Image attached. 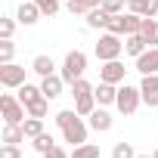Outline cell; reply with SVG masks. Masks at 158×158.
<instances>
[{"mask_svg": "<svg viewBox=\"0 0 158 158\" xmlns=\"http://www.w3.org/2000/svg\"><path fill=\"white\" fill-rule=\"evenodd\" d=\"M56 127L62 130V139L71 143V149L81 146V143H87V130H90V124L84 121V115H77L74 109H62V112L56 115Z\"/></svg>", "mask_w": 158, "mask_h": 158, "instance_id": "1", "label": "cell"}, {"mask_svg": "<svg viewBox=\"0 0 158 158\" xmlns=\"http://www.w3.org/2000/svg\"><path fill=\"white\" fill-rule=\"evenodd\" d=\"M93 53H96V59H99V62H112V59H121V53H124V40H121L118 34L106 31V34H99V40H96Z\"/></svg>", "mask_w": 158, "mask_h": 158, "instance_id": "2", "label": "cell"}, {"mask_svg": "<svg viewBox=\"0 0 158 158\" xmlns=\"http://www.w3.org/2000/svg\"><path fill=\"white\" fill-rule=\"evenodd\" d=\"M84 71H87V53H81V50H71V53H65V62H62V77H65V84L71 87L77 77H84Z\"/></svg>", "mask_w": 158, "mask_h": 158, "instance_id": "3", "label": "cell"}, {"mask_svg": "<svg viewBox=\"0 0 158 158\" xmlns=\"http://www.w3.org/2000/svg\"><path fill=\"white\" fill-rule=\"evenodd\" d=\"M106 31H112V34H118V37L136 34V31H143V16H136V13H118V16L109 19V28H106Z\"/></svg>", "mask_w": 158, "mask_h": 158, "instance_id": "4", "label": "cell"}, {"mask_svg": "<svg viewBox=\"0 0 158 158\" xmlns=\"http://www.w3.org/2000/svg\"><path fill=\"white\" fill-rule=\"evenodd\" d=\"M0 109H3V124H22V121L28 118L25 102H22L19 96H13V93H3V96H0Z\"/></svg>", "mask_w": 158, "mask_h": 158, "instance_id": "5", "label": "cell"}, {"mask_svg": "<svg viewBox=\"0 0 158 158\" xmlns=\"http://www.w3.org/2000/svg\"><path fill=\"white\" fill-rule=\"evenodd\" d=\"M139 102H143V93H139V87H130V84H121V87H118L115 109H118L121 115H133V112L139 109Z\"/></svg>", "mask_w": 158, "mask_h": 158, "instance_id": "6", "label": "cell"}, {"mask_svg": "<svg viewBox=\"0 0 158 158\" xmlns=\"http://www.w3.org/2000/svg\"><path fill=\"white\" fill-rule=\"evenodd\" d=\"M25 65H16V62H6V65H0V84L10 87V90H19L25 84Z\"/></svg>", "mask_w": 158, "mask_h": 158, "instance_id": "7", "label": "cell"}, {"mask_svg": "<svg viewBox=\"0 0 158 158\" xmlns=\"http://www.w3.org/2000/svg\"><path fill=\"white\" fill-rule=\"evenodd\" d=\"M124 74H127L124 62H121V59H112V62H102L99 81H106V84H124Z\"/></svg>", "mask_w": 158, "mask_h": 158, "instance_id": "8", "label": "cell"}, {"mask_svg": "<svg viewBox=\"0 0 158 158\" xmlns=\"http://www.w3.org/2000/svg\"><path fill=\"white\" fill-rule=\"evenodd\" d=\"M139 93H143V102L149 109H158V74H143Z\"/></svg>", "mask_w": 158, "mask_h": 158, "instance_id": "9", "label": "cell"}, {"mask_svg": "<svg viewBox=\"0 0 158 158\" xmlns=\"http://www.w3.org/2000/svg\"><path fill=\"white\" fill-rule=\"evenodd\" d=\"M40 90H44L47 99H59L62 90H65V77H62V74H47V77H40Z\"/></svg>", "mask_w": 158, "mask_h": 158, "instance_id": "10", "label": "cell"}, {"mask_svg": "<svg viewBox=\"0 0 158 158\" xmlns=\"http://www.w3.org/2000/svg\"><path fill=\"white\" fill-rule=\"evenodd\" d=\"M136 71L139 74H158V47H149L143 56H136Z\"/></svg>", "mask_w": 158, "mask_h": 158, "instance_id": "11", "label": "cell"}, {"mask_svg": "<svg viewBox=\"0 0 158 158\" xmlns=\"http://www.w3.org/2000/svg\"><path fill=\"white\" fill-rule=\"evenodd\" d=\"M40 16H44V13H40V6L34 3V0H22V3H19V13H16L19 25H34Z\"/></svg>", "mask_w": 158, "mask_h": 158, "instance_id": "12", "label": "cell"}, {"mask_svg": "<svg viewBox=\"0 0 158 158\" xmlns=\"http://www.w3.org/2000/svg\"><path fill=\"white\" fill-rule=\"evenodd\" d=\"M146 50H149V40H146V37H143L139 31H136V34H127V37H124V53H127V56H133V59H136V56H143Z\"/></svg>", "mask_w": 158, "mask_h": 158, "instance_id": "13", "label": "cell"}, {"mask_svg": "<svg viewBox=\"0 0 158 158\" xmlns=\"http://www.w3.org/2000/svg\"><path fill=\"white\" fill-rule=\"evenodd\" d=\"M87 124H90V130H96V133H106V130H112V124H115V121H112V115H109L102 106H96V112L90 115V121H87Z\"/></svg>", "mask_w": 158, "mask_h": 158, "instance_id": "14", "label": "cell"}, {"mask_svg": "<svg viewBox=\"0 0 158 158\" xmlns=\"http://www.w3.org/2000/svg\"><path fill=\"white\" fill-rule=\"evenodd\" d=\"M130 13L143 16V19H158V0H130Z\"/></svg>", "mask_w": 158, "mask_h": 158, "instance_id": "15", "label": "cell"}, {"mask_svg": "<svg viewBox=\"0 0 158 158\" xmlns=\"http://www.w3.org/2000/svg\"><path fill=\"white\" fill-rule=\"evenodd\" d=\"M93 93H96V102H99V106H115V99H118V84L99 81V87H93Z\"/></svg>", "mask_w": 158, "mask_h": 158, "instance_id": "16", "label": "cell"}, {"mask_svg": "<svg viewBox=\"0 0 158 158\" xmlns=\"http://www.w3.org/2000/svg\"><path fill=\"white\" fill-rule=\"evenodd\" d=\"M87 28H109V19H112V13L106 10V6H93L87 16Z\"/></svg>", "mask_w": 158, "mask_h": 158, "instance_id": "17", "label": "cell"}, {"mask_svg": "<svg viewBox=\"0 0 158 158\" xmlns=\"http://www.w3.org/2000/svg\"><path fill=\"white\" fill-rule=\"evenodd\" d=\"M31 71H34V74H40V77L56 74V62H53V56H47V53L34 56V59H31Z\"/></svg>", "mask_w": 158, "mask_h": 158, "instance_id": "18", "label": "cell"}, {"mask_svg": "<svg viewBox=\"0 0 158 158\" xmlns=\"http://www.w3.org/2000/svg\"><path fill=\"white\" fill-rule=\"evenodd\" d=\"M96 93H84V96H74V112L77 115H84V118H90L93 112H96Z\"/></svg>", "mask_w": 158, "mask_h": 158, "instance_id": "19", "label": "cell"}, {"mask_svg": "<svg viewBox=\"0 0 158 158\" xmlns=\"http://www.w3.org/2000/svg\"><path fill=\"white\" fill-rule=\"evenodd\" d=\"M16 96H19V99H22V102L28 106V102L40 99V96H44V90H40V84H28V81H25V84H22V87L16 90Z\"/></svg>", "mask_w": 158, "mask_h": 158, "instance_id": "20", "label": "cell"}, {"mask_svg": "<svg viewBox=\"0 0 158 158\" xmlns=\"http://www.w3.org/2000/svg\"><path fill=\"white\" fill-rule=\"evenodd\" d=\"M28 136H25V130H22V124H3V143H13V146H19V143H25Z\"/></svg>", "mask_w": 158, "mask_h": 158, "instance_id": "21", "label": "cell"}, {"mask_svg": "<svg viewBox=\"0 0 158 158\" xmlns=\"http://www.w3.org/2000/svg\"><path fill=\"white\" fill-rule=\"evenodd\" d=\"M22 130H25V136H28V139L40 136V133H44V118H31V115H28V118L22 121Z\"/></svg>", "mask_w": 158, "mask_h": 158, "instance_id": "22", "label": "cell"}, {"mask_svg": "<svg viewBox=\"0 0 158 158\" xmlns=\"http://www.w3.org/2000/svg\"><path fill=\"white\" fill-rule=\"evenodd\" d=\"M139 34L149 40V47H158V19H143V31Z\"/></svg>", "mask_w": 158, "mask_h": 158, "instance_id": "23", "label": "cell"}, {"mask_svg": "<svg viewBox=\"0 0 158 158\" xmlns=\"http://www.w3.org/2000/svg\"><path fill=\"white\" fill-rule=\"evenodd\" d=\"M71 158H99V146L96 143H81L71 149Z\"/></svg>", "mask_w": 158, "mask_h": 158, "instance_id": "24", "label": "cell"}, {"mask_svg": "<svg viewBox=\"0 0 158 158\" xmlns=\"http://www.w3.org/2000/svg\"><path fill=\"white\" fill-rule=\"evenodd\" d=\"M25 109H28V115H31V118H47V112H50V99H47V96H40V99L28 102Z\"/></svg>", "mask_w": 158, "mask_h": 158, "instance_id": "25", "label": "cell"}, {"mask_svg": "<svg viewBox=\"0 0 158 158\" xmlns=\"http://www.w3.org/2000/svg\"><path fill=\"white\" fill-rule=\"evenodd\" d=\"M31 146H34V152L47 155V152H50V149L56 146V139H53V133H47V130H44L40 136H34V139H31Z\"/></svg>", "mask_w": 158, "mask_h": 158, "instance_id": "26", "label": "cell"}, {"mask_svg": "<svg viewBox=\"0 0 158 158\" xmlns=\"http://www.w3.org/2000/svg\"><path fill=\"white\" fill-rule=\"evenodd\" d=\"M65 10H68L71 16H87L93 6L87 3V0H65Z\"/></svg>", "mask_w": 158, "mask_h": 158, "instance_id": "27", "label": "cell"}, {"mask_svg": "<svg viewBox=\"0 0 158 158\" xmlns=\"http://www.w3.org/2000/svg\"><path fill=\"white\" fill-rule=\"evenodd\" d=\"M112 158H136V152H133V143H115L112 146Z\"/></svg>", "mask_w": 158, "mask_h": 158, "instance_id": "28", "label": "cell"}, {"mask_svg": "<svg viewBox=\"0 0 158 158\" xmlns=\"http://www.w3.org/2000/svg\"><path fill=\"white\" fill-rule=\"evenodd\" d=\"M16 22L19 19H0V40H13V34H16Z\"/></svg>", "mask_w": 158, "mask_h": 158, "instance_id": "29", "label": "cell"}, {"mask_svg": "<svg viewBox=\"0 0 158 158\" xmlns=\"http://www.w3.org/2000/svg\"><path fill=\"white\" fill-rule=\"evenodd\" d=\"M34 3L40 6V13H44V16H56V13L62 10V0H34Z\"/></svg>", "mask_w": 158, "mask_h": 158, "instance_id": "30", "label": "cell"}, {"mask_svg": "<svg viewBox=\"0 0 158 158\" xmlns=\"http://www.w3.org/2000/svg\"><path fill=\"white\" fill-rule=\"evenodd\" d=\"M13 56H16V44L13 40H0V65L13 62Z\"/></svg>", "mask_w": 158, "mask_h": 158, "instance_id": "31", "label": "cell"}, {"mask_svg": "<svg viewBox=\"0 0 158 158\" xmlns=\"http://www.w3.org/2000/svg\"><path fill=\"white\" fill-rule=\"evenodd\" d=\"M84 93H93V84L87 81V77H77V81L71 84V96H84Z\"/></svg>", "mask_w": 158, "mask_h": 158, "instance_id": "32", "label": "cell"}, {"mask_svg": "<svg viewBox=\"0 0 158 158\" xmlns=\"http://www.w3.org/2000/svg\"><path fill=\"white\" fill-rule=\"evenodd\" d=\"M0 158H22V152H19V146L3 143V146H0Z\"/></svg>", "mask_w": 158, "mask_h": 158, "instance_id": "33", "label": "cell"}, {"mask_svg": "<svg viewBox=\"0 0 158 158\" xmlns=\"http://www.w3.org/2000/svg\"><path fill=\"white\" fill-rule=\"evenodd\" d=\"M102 6H106L112 16H118V13H124V0H102Z\"/></svg>", "mask_w": 158, "mask_h": 158, "instance_id": "34", "label": "cell"}, {"mask_svg": "<svg viewBox=\"0 0 158 158\" xmlns=\"http://www.w3.org/2000/svg\"><path fill=\"white\" fill-rule=\"evenodd\" d=\"M44 158H71V152H65L62 146H53V149H50V152H47Z\"/></svg>", "mask_w": 158, "mask_h": 158, "instance_id": "35", "label": "cell"}, {"mask_svg": "<svg viewBox=\"0 0 158 158\" xmlns=\"http://www.w3.org/2000/svg\"><path fill=\"white\" fill-rule=\"evenodd\" d=\"M87 3H90V6H102V0H87Z\"/></svg>", "mask_w": 158, "mask_h": 158, "instance_id": "36", "label": "cell"}, {"mask_svg": "<svg viewBox=\"0 0 158 158\" xmlns=\"http://www.w3.org/2000/svg\"><path fill=\"white\" fill-rule=\"evenodd\" d=\"M136 158H152V155H136Z\"/></svg>", "mask_w": 158, "mask_h": 158, "instance_id": "37", "label": "cell"}, {"mask_svg": "<svg viewBox=\"0 0 158 158\" xmlns=\"http://www.w3.org/2000/svg\"><path fill=\"white\" fill-rule=\"evenodd\" d=\"M152 158H158V149H155V152H152Z\"/></svg>", "mask_w": 158, "mask_h": 158, "instance_id": "38", "label": "cell"}, {"mask_svg": "<svg viewBox=\"0 0 158 158\" xmlns=\"http://www.w3.org/2000/svg\"><path fill=\"white\" fill-rule=\"evenodd\" d=\"M127 3H130V0H127Z\"/></svg>", "mask_w": 158, "mask_h": 158, "instance_id": "39", "label": "cell"}]
</instances>
